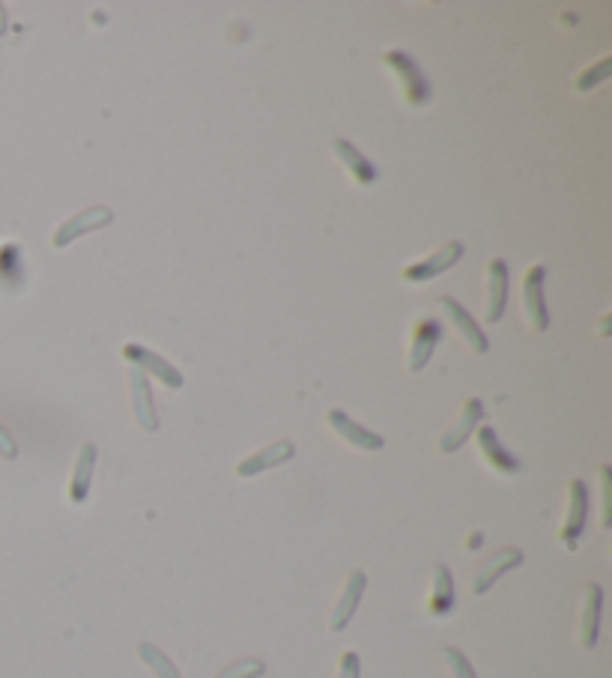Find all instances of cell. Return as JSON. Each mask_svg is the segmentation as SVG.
<instances>
[{"label": "cell", "mask_w": 612, "mask_h": 678, "mask_svg": "<svg viewBox=\"0 0 612 678\" xmlns=\"http://www.w3.org/2000/svg\"><path fill=\"white\" fill-rule=\"evenodd\" d=\"M481 422H484V404H481V398H469V401H463V407H460V416H457V422L439 437V452L442 454H454L478 428H481Z\"/></svg>", "instance_id": "9c48e42d"}, {"label": "cell", "mask_w": 612, "mask_h": 678, "mask_svg": "<svg viewBox=\"0 0 612 678\" xmlns=\"http://www.w3.org/2000/svg\"><path fill=\"white\" fill-rule=\"evenodd\" d=\"M111 222H114V213H111L108 207H102V204L87 207V210H81L78 216L66 219L63 225L54 230L51 245H54V248H66V245H72L75 239H81V236H87V233H93V230H102V227L111 225Z\"/></svg>", "instance_id": "52a82bcc"}, {"label": "cell", "mask_w": 612, "mask_h": 678, "mask_svg": "<svg viewBox=\"0 0 612 678\" xmlns=\"http://www.w3.org/2000/svg\"><path fill=\"white\" fill-rule=\"evenodd\" d=\"M338 678H362V661L356 652H344L338 661Z\"/></svg>", "instance_id": "484cf974"}, {"label": "cell", "mask_w": 612, "mask_h": 678, "mask_svg": "<svg viewBox=\"0 0 612 678\" xmlns=\"http://www.w3.org/2000/svg\"><path fill=\"white\" fill-rule=\"evenodd\" d=\"M442 658H445V664H448V670H451V676L454 678H478L475 676V670H472V664H469V658H466L460 649L448 646V649L442 652Z\"/></svg>", "instance_id": "cb8c5ba5"}, {"label": "cell", "mask_w": 612, "mask_h": 678, "mask_svg": "<svg viewBox=\"0 0 612 678\" xmlns=\"http://www.w3.org/2000/svg\"><path fill=\"white\" fill-rule=\"evenodd\" d=\"M586 520H589V487L583 478H574L568 484V511H565L562 532H559V538L568 550L577 547V541L586 529Z\"/></svg>", "instance_id": "5b68a950"}, {"label": "cell", "mask_w": 612, "mask_h": 678, "mask_svg": "<svg viewBox=\"0 0 612 678\" xmlns=\"http://www.w3.org/2000/svg\"><path fill=\"white\" fill-rule=\"evenodd\" d=\"M598 332H601V335H610V314H607V317H604V320H601V326H598Z\"/></svg>", "instance_id": "f1b7e54d"}, {"label": "cell", "mask_w": 612, "mask_h": 678, "mask_svg": "<svg viewBox=\"0 0 612 678\" xmlns=\"http://www.w3.org/2000/svg\"><path fill=\"white\" fill-rule=\"evenodd\" d=\"M475 440H478V452L493 472H499V475H517L520 472V460L499 443V437L490 425H481Z\"/></svg>", "instance_id": "ac0fdd59"}, {"label": "cell", "mask_w": 612, "mask_h": 678, "mask_svg": "<svg viewBox=\"0 0 612 678\" xmlns=\"http://www.w3.org/2000/svg\"><path fill=\"white\" fill-rule=\"evenodd\" d=\"M129 395H132V413L141 431L153 434L159 431V410L153 401V389L147 383V374H141L138 368L129 371Z\"/></svg>", "instance_id": "8fae6325"}, {"label": "cell", "mask_w": 612, "mask_h": 678, "mask_svg": "<svg viewBox=\"0 0 612 678\" xmlns=\"http://www.w3.org/2000/svg\"><path fill=\"white\" fill-rule=\"evenodd\" d=\"M439 338H442V326H439V320L424 317V320H418V323H415L412 338H409V350H407L409 374L421 371V368L430 362V356H433V350H436Z\"/></svg>", "instance_id": "7c38bea8"}, {"label": "cell", "mask_w": 612, "mask_h": 678, "mask_svg": "<svg viewBox=\"0 0 612 678\" xmlns=\"http://www.w3.org/2000/svg\"><path fill=\"white\" fill-rule=\"evenodd\" d=\"M365 589H368V574L365 571H350V577L344 583V592H341V598H338V604H335V610L329 616V628L332 631H344L353 622V616H356V610H359V604L365 598Z\"/></svg>", "instance_id": "5bb4252c"}, {"label": "cell", "mask_w": 612, "mask_h": 678, "mask_svg": "<svg viewBox=\"0 0 612 678\" xmlns=\"http://www.w3.org/2000/svg\"><path fill=\"white\" fill-rule=\"evenodd\" d=\"M454 610V577L448 565H433L430 571V592H427V613L442 619Z\"/></svg>", "instance_id": "d6986e66"}, {"label": "cell", "mask_w": 612, "mask_h": 678, "mask_svg": "<svg viewBox=\"0 0 612 678\" xmlns=\"http://www.w3.org/2000/svg\"><path fill=\"white\" fill-rule=\"evenodd\" d=\"M123 356L132 362V368H138L141 374L156 377L165 389H171V392L183 389V374H180V371H177L168 359H162L159 353L147 350L144 344H135V341L123 344Z\"/></svg>", "instance_id": "3957f363"}, {"label": "cell", "mask_w": 612, "mask_h": 678, "mask_svg": "<svg viewBox=\"0 0 612 678\" xmlns=\"http://www.w3.org/2000/svg\"><path fill=\"white\" fill-rule=\"evenodd\" d=\"M332 153H335V159L341 162V168L350 174V180H353L356 186H374V183L380 180V171L374 168V162L365 159V156L359 153V147H353L350 141L338 138V141L332 144Z\"/></svg>", "instance_id": "9a60e30c"}, {"label": "cell", "mask_w": 612, "mask_h": 678, "mask_svg": "<svg viewBox=\"0 0 612 678\" xmlns=\"http://www.w3.org/2000/svg\"><path fill=\"white\" fill-rule=\"evenodd\" d=\"M508 287H511V272L502 257L487 260V290H484V323H499L508 308Z\"/></svg>", "instance_id": "277c9868"}, {"label": "cell", "mask_w": 612, "mask_h": 678, "mask_svg": "<svg viewBox=\"0 0 612 678\" xmlns=\"http://www.w3.org/2000/svg\"><path fill=\"white\" fill-rule=\"evenodd\" d=\"M463 254H466V248H463V242H445V245H439L436 251H430L424 260H418V263H412L407 266L404 272H401V278L407 281V284H427V281H433V278H439L442 272H448L451 266H457L460 260H463Z\"/></svg>", "instance_id": "7a4b0ae2"}, {"label": "cell", "mask_w": 612, "mask_h": 678, "mask_svg": "<svg viewBox=\"0 0 612 678\" xmlns=\"http://www.w3.org/2000/svg\"><path fill=\"white\" fill-rule=\"evenodd\" d=\"M520 562H523V553H520L517 547H505V550L493 553V556L475 571V577H472V595H484L487 589H493V583H496L502 574H508L511 568H517Z\"/></svg>", "instance_id": "2e32d148"}, {"label": "cell", "mask_w": 612, "mask_h": 678, "mask_svg": "<svg viewBox=\"0 0 612 678\" xmlns=\"http://www.w3.org/2000/svg\"><path fill=\"white\" fill-rule=\"evenodd\" d=\"M96 446L93 443H84L78 449L75 457V466H72V478H69V502L72 505H81L87 502L90 496V484H93V469H96Z\"/></svg>", "instance_id": "ffe728a7"}, {"label": "cell", "mask_w": 612, "mask_h": 678, "mask_svg": "<svg viewBox=\"0 0 612 678\" xmlns=\"http://www.w3.org/2000/svg\"><path fill=\"white\" fill-rule=\"evenodd\" d=\"M544 278H547L544 266H529L523 275V314L535 332H544L550 326V314L544 302Z\"/></svg>", "instance_id": "ba28073f"}, {"label": "cell", "mask_w": 612, "mask_h": 678, "mask_svg": "<svg viewBox=\"0 0 612 678\" xmlns=\"http://www.w3.org/2000/svg\"><path fill=\"white\" fill-rule=\"evenodd\" d=\"M263 673H266V664H263L260 658H242V661L224 667L218 676L212 678H260Z\"/></svg>", "instance_id": "7402d4cb"}, {"label": "cell", "mask_w": 612, "mask_h": 678, "mask_svg": "<svg viewBox=\"0 0 612 678\" xmlns=\"http://www.w3.org/2000/svg\"><path fill=\"white\" fill-rule=\"evenodd\" d=\"M0 457L3 460H15L18 457V446H15V440H12V434L0 425Z\"/></svg>", "instance_id": "4316f807"}, {"label": "cell", "mask_w": 612, "mask_h": 678, "mask_svg": "<svg viewBox=\"0 0 612 678\" xmlns=\"http://www.w3.org/2000/svg\"><path fill=\"white\" fill-rule=\"evenodd\" d=\"M383 66L392 72L404 102L409 108H424L430 102V84L421 72V66L409 57L407 51H386L383 54Z\"/></svg>", "instance_id": "6da1fadb"}, {"label": "cell", "mask_w": 612, "mask_h": 678, "mask_svg": "<svg viewBox=\"0 0 612 678\" xmlns=\"http://www.w3.org/2000/svg\"><path fill=\"white\" fill-rule=\"evenodd\" d=\"M612 72V57H604V60H598L592 69H586L580 78H577V90L580 93H586V90H595L598 84H604L607 78H610Z\"/></svg>", "instance_id": "603a6c76"}, {"label": "cell", "mask_w": 612, "mask_h": 678, "mask_svg": "<svg viewBox=\"0 0 612 678\" xmlns=\"http://www.w3.org/2000/svg\"><path fill=\"white\" fill-rule=\"evenodd\" d=\"M293 457H296V446L290 440H278V443L263 446L260 452L248 454L245 460H239L233 472H236V478H254V475H260L266 469H275V466L293 460Z\"/></svg>", "instance_id": "4fadbf2b"}, {"label": "cell", "mask_w": 612, "mask_h": 678, "mask_svg": "<svg viewBox=\"0 0 612 678\" xmlns=\"http://www.w3.org/2000/svg\"><path fill=\"white\" fill-rule=\"evenodd\" d=\"M481 538H484L481 532H475L472 538H466V550H478L481 547Z\"/></svg>", "instance_id": "83f0119b"}, {"label": "cell", "mask_w": 612, "mask_h": 678, "mask_svg": "<svg viewBox=\"0 0 612 678\" xmlns=\"http://www.w3.org/2000/svg\"><path fill=\"white\" fill-rule=\"evenodd\" d=\"M610 493H612L610 466H601V499H604V508H601V526H604V529H610V523H612Z\"/></svg>", "instance_id": "d4e9b609"}, {"label": "cell", "mask_w": 612, "mask_h": 678, "mask_svg": "<svg viewBox=\"0 0 612 678\" xmlns=\"http://www.w3.org/2000/svg\"><path fill=\"white\" fill-rule=\"evenodd\" d=\"M439 308H442V314H445V320L451 323V329L460 335V341L472 350V353H487L490 350V341H487V335H484V329L472 320V314L454 299V296H442L439 299Z\"/></svg>", "instance_id": "8992f818"}, {"label": "cell", "mask_w": 612, "mask_h": 678, "mask_svg": "<svg viewBox=\"0 0 612 678\" xmlns=\"http://www.w3.org/2000/svg\"><path fill=\"white\" fill-rule=\"evenodd\" d=\"M601 607H604V589L598 583H589L583 589V613H580V646L595 649L601 634Z\"/></svg>", "instance_id": "e0dca14e"}, {"label": "cell", "mask_w": 612, "mask_h": 678, "mask_svg": "<svg viewBox=\"0 0 612 678\" xmlns=\"http://www.w3.org/2000/svg\"><path fill=\"white\" fill-rule=\"evenodd\" d=\"M6 33V9H3V3H0V36Z\"/></svg>", "instance_id": "f546056e"}, {"label": "cell", "mask_w": 612, "mask_h": 678, "mask_svg": "<svg viewBox=\"0 0 612 678\" xmlns=\"http://www.w3.org/2000/svg\"><path fill=\"white\" fill-rule=\"evenodd\" d=\"M326 425H329L347 446H353V449H359V452H380V449L386 446V440H383L380 434L362 428V425H359L356 419H350L344 410H329V413H326Z\"/></svg>", "instance_id": "30bf717a"}, {"label": "cell", "mask_w": 612, "mask_h": 678, "mask_svg": "<svg viewBox=\"0 0 612 678\" xmlns=\"http://www.w3.org/2000/svg\"><path fill=\"white\" fill-rule=\"evenodd\" d=\"M138 658L150 667V673L156 678H183V673L177 670V664L153 643H141L138 646Z\"/></svg>", "instance_id": "44dd1931"}]
</instances>
